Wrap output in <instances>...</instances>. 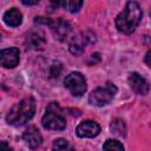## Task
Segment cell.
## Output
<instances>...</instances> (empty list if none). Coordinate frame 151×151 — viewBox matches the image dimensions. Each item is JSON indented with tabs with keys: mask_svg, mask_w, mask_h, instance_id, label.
<instances>
[{
	"mask_svg": "<svg viewBox=\"0 0 151 151\" xmlns=\"http://www.w3.org/2000/svg\"><path fill=\"white\" fill-rule=\"evenodd\" d=\"M0 40H1V34H0Z\"/></svg>",
	"mask_w": 151,
	"mask_h": 151,
	"instance_id": "44dd1931",
	"label": "cell"
},
{
	"mask_svg": "<svg viewBox=\"0 0 151 151\" xmlns=\"http://www.w3.org/2000/svg\"><path fill=\"white\" fill-rule=\"evenodd\" d=\"M57 6H61L66 9H68L70 12H78L80 9V7L83 6V1H78V0L60 1V2H57Z\"/></svg>",
	"mask_w": 151,
	"mask_h": 151,
	"instance_id": "9a60e30c",
	"label": "cell"
},
{
	"mask_svg": "<svg viewBox=\"0 0 151 151\" xmlns=\"http://www.w3.org/2000/svg\"><path fill=\"white\" fill-rule=\"evenodd\" d=\"M142 17H143V11L140 6L136 1H129L125 8L117 15L116 26L119 32L130 34L137 28L138 24L142 20Z\"/></svg>",
	"mask_w": 151,
	"mask_h": 151,
	"instance_id": "6da1fadb",
	"label": "cell"
},
{
	"mask_svg": "<svg viewBox=\"0 0 151 151\" xmlns=\"http://www.w3.org/2000/svg\"><path fill=\"white\" fill-rule=\"evenodd\" d=\"M65 87L76 97H80L86 91V79L80 72H71L64 80Z\"/></svg>",
	"mask_w": 151,
	"mask_h": 151,
	"instance_id": "5b68a950",
	"label": "cell"
},
{
	"mask_svg": "<svg viewBox=\"0 0 151 151\" xmlns=\"http://www.w3.org/2000/svg\"><path fill=\"white\" fill-rule=\"evenodd\" d=\"M20 52L17 47H8L0 51V66L5 68H14L19 64Z\"/></svg>",
	"mask_w": 151,
	"mask_h": 151,
	"instance_id": "52a82bcc",
	"label": "cell"
},
{
	"mask_svg": "<svg viewBox=\"0 0 151 151\" xmlns=\"http://www.w3.org/2000/svg\"><path fill=\"white\" fill-rule=\"evenodd\" d=\"M52 151H74V147L71 143L64 138H58L53 142Z\"/></svg>",
	"mask_w": 151,
	"mask_h": 151,
	"instance_id": "5bb4252c",
	"label": "cell"
},
{
	"mask_svg": "<svg viewBox=\"0 0 151 151\" xmlns=\"http://www.w3.org/2000/svg\"><path fill=\"white\" fill-rule=\"evenodd\" d=\"M111 132L117 136H124L125 134V125L122 119H114L110 126Z\"/></svg>",
	"mask_w": 151,
	"mask_h": 151,
	"instance_id": "e0dca14e",
	"label": "cell"
},
{
	"mask_svg": "<svg viewBox=\"0 0 151 151\" xmlns=\"http://www.w3.org/2000/svg\"><path fill=\"white\" fill-rule=\"evenodd\" d=\"M99 132L100 126L93 120H84L76 129V133L80 138H93L98 136Z\"/></svg>",
	"mask_w": 151,
	"mask_h": 151,
	"instance_id": "ba28073f",
	"label": "cell"
},
{
	"mask_svg": "<svg viewBox=\"0 0 151 151\" xmlns=\"http://www.w3.org/2000/svg\"><path fill=\"white\" fill-rule=\"evenodd\" d=\"M0 151H12V147L7 142H0Z\"/></svg>",
	"mask_w": 151,
	"mask_h": 151,
	"instance_id": "ac0fdd59",
	"label": "cell"
},
{
	"mask_svg": "<svg viewBox=\"0 0 151 151\" xmlns=\"http://www.w3.org/2000/svg\"><path fill=\"white\" fill-rule=\"evenodd\" d=\"M35 112V101L32 97H27L17 103L7 113L6 120L13 126L25 125L32 119Z\"/></svg>",
	"mask_w": 151,
	"mask_h": 151,
	"instance_id": "7a4b0ae2",
	"label": "cell"
},
{
	"mask_svg": "<svg viewBox=\"0 0 151 151\" xmlns=\"http://www.w3.org/2000/svg\"><path fill=\"white\" fill-rule=\"evenodd\" d=\"M41 123L47 130H64L66 127V119L58 103H51L48 105Z\"/></svg>",
	"mask_w": 151,
	"mask_h": 151,
	"instance_id": "3957f363",
	"label": "cell"
},
{
	"mask_svg": "<svg viewBox=\"0 0 151 151\" xmlns=\"http://www.w3.org/2000/svg\"><path fill=\"white\" fill-rule=\"evenodd\" d=\"M104 151H124V146L116 139H107L103 145Z\"/></svg>",
	"mask_w": 151,
	"mask_h": 151,
	"instance_id": "2e32d148",
	"label": "cell"
},
{
	"mask_svg": "<svg viewBox=\"0 0 151 151\" xmlns=\"http://www.w3.org/2000/svg\"><path fill=\"white\" fill-rule=\"evenodd\" d=\"M145 61H146V64H147V65H150V51L146 53V58H145Z\"/></svg>",
	"mask_w": 151,
	"mask_h": 151,
	"instance_id": "ffe728a7",
	"label": "cell"
},
{
	"mask_svg": "<svg viewBox=\"0 0 151 151\" xmlns=\"http://www.w3.org/2000/svg\"><path fill=\"white\" fill-rule=\"evenodd\" d=\"M24 5H35L38 4V1H22Z\"/></svg>",
	"mask_w": 151,
	"mask_h": 151,
	"instance_id": "d6986e66",
	"label": "cell"
},
{
	"mask_svg": "<svg viewBox=\"0 0 151 151\" xmlns=\"http://www.w3.org/2000/svg\"><path fill=\"white\" fill-rule=\"evenodd\" d=\"M4 22L7 25V26H11V27H17L21 24L22 21V14L19 9L17 8H11L8 11L5 12L4 17Z\"/></svg>",
	"mask_w": 151,
	"mask_h": 151,
	"instance_id": "4fadbf2b",
	"label": "cell"
},
{
	"mask_svg": "<svg viewBox=\"0 0 151 151\" xmlns=\"http://www.w3.org/2000/svg\"><path fill=\"white\" fill-rule=\"evenodd\" d=\"M129 85L130 87L140 96H146L149 93V83L145 80V78H143L139 73L137 72H132L129 76Z\"/></svg>",
	"mask_w": 151,
	"mask_h": 151,
	"instance_id": "9c48e42d",
	"label": "cell"
},
{
	"mask_svg": "<svg viewBox=\"0 0 151 151\" xmlns=\"http://www.w3.org/2000/svg\"><path fill=\"white\" fill-rule=\"evenodd\" d=\"M116 92L117 87L113 84L107 83L105 86L97 87L96 90H93L88 97V101L93 106H104L113 99Z\"/></svg>",
	"mask_w": 151,
	"mask_h": 151,
	"instance_id": "277c9868",
	"label": "cell"
},
{
	"mask_svg": "<svg viewBox=\"0 0 151 151\" xmlns=\"http://www.w3.org/2000/svg\"><path fill=\"white\" fill-rule=\"evenodd\" d=\"M96 41V35L91 32H86V33H81V34H78L76 37H73L70 41V51L72 54L74 55H78L80 54L85 46L88 45V44H93Z\"/></svg>",
	"mask_w": 151,
	"mask_h": 151,
	"instance_id": "8992f818",
	"label": "cell"
},
{
	"mask_svg": "<svg viewBox=\"0 0 151 151\" xmlns=\"http://www.w3.org/2000/svg\"><path fill=\"white\" fill-rule=\"evenodd\" d=\"M22 139L31 149H38L42 143L41 134L35 126H29L28 129H26V131L22 134Z\"/></svg>",
	"mask_w": 151,
	"mask_h": 151,
	"instance_id": "30bf717a",
	"label": "cell"
},
{
	"mask_svg": "<svg viewBox=\"0 0 151 151\" xmlns=\"http://www.w3.org/2000/svg\"><path fill=\"white\" fill-rule=\"evenodd\" d=\"M26 45L32 48V50H42L46 45V39L42 32L40 31H35V32H31L27 38H26Z\"/></svg>",
	"mask_w": 151,
	"mask_h": 151,
	"instance_id": "7c38bea8",
	"label": "cell"
},
{
	"mask_svg": "<svg viewBox=\"0 0 151 151\" xmlns=\"http://www.w3.org/2000/svg\"><path fill=\"white\" fill-rule=\"evenodd\" d=\"M50 26H51L54 35L59 40H65L70 35V33L72 31L71 25L68 22H66L65 20H63V19H58L57 21H53V22L51 21V25Z\"/></svg>",
	"mask_w": 151,
	"mask_h": 151,
	"instance_id": "8fae6325",
	"label": "cell"
}]
</instances>
